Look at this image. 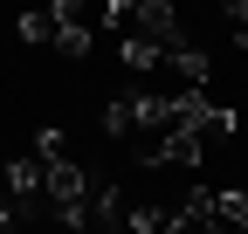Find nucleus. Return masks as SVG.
I'll use <instances>...</instances> for the list:
<instances>
[{
    "label": "nucleus",
    "instance_id": "f257e3e1",
    "mask_svg": "<svg viewBox=\"0 0 248 234\" xmlns=\"http://www.w3.org/2000/svg\"><path fill=\"white\" fill-rule=\"evenodd\" d=\"M55 35H62V14H55V7L21 14V42H55Z\"/></svg>",
    "mask_w": 248,
    "mask_h": 234
},
{
    "label": "nucleus",
    "instance_id": "f03ea898",
    "mask_svg": "<svg viewBox=\"0 0 248 234\" xmlns=\"http://www.w3.org/2000/svg\"><path fill=\"white\" fill-rule=\"evenodd\" d=\"M228 21H234V42L248 48V0H241V7H228Z\"/></svg>",
    "mask_w": 248,
    "mask_h": 234
}]
</instances>
